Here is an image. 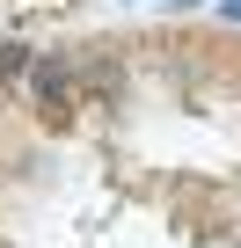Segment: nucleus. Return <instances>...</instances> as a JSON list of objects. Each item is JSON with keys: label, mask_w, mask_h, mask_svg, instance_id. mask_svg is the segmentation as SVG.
Returning a JSON list of instances; mask_svg holds the SVG:
<instances>
[{"label": "nucleus", "mask_w": 241, "mask_h": 248, "mask_svg": "<svg viewBox=\"0 0 241 248\" xmlns=\"http://www.w3.org/2000/svg\"><path fill=\"white\" fill-rule=\"evenodd\" d=\"M22 66H30V51H22V44H0V80H15Z\"/></svg>", "instance_id": "nucleus-2"}, {"label": "nucleus", "mask_w": 241, "mask_h": 248, "mask_svg": "<svg viewBox=\"0 0 241 248\" xmlns=\"http://www.w3.org/2000/svg\"><path fill=\"white\" fill-rule=\"evenodd\" d=\"M37 95H44V117H66V73L59 66H37Z\"/></svg>", "instance_id": "nucleus-1"}]
</instances>
